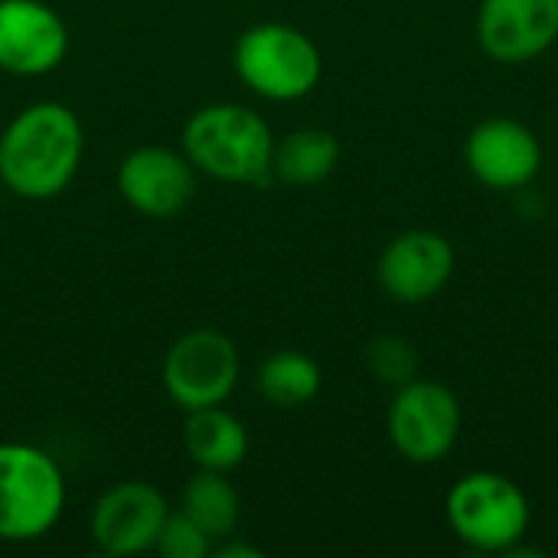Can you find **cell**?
<instances>
[{
  "mask_svg": "<svg viewBox=\"0 0 558 558\" xmlns=\"http://www.w3.org/2000/svg\"><path fill=\"white\" fill-rule=\"evenodd\" d=\"M85 134L62 101H36L0 134V183L23 199H52L78 173Z\"/></svg>",
  "mask_w": 558,
  "mask_h": 558,
  "instance_id": "obj_1",
  "label": "cell"
},
{
  "mask_svg": "<svg viewBox=\"0 0 558 558\" xmlns=\"http://www.w3.org/2000/svg\"><path fill=\"white\" fill-rule=\"evenodd\" d=\"M183 154L196 167L219 183H265L271 177L275 134L268 121L232 101H216L190 114L183 124Z\"/></svg>",
  "mask_w": 558,
  "mask_h": 558,
  "instance_id": "obj_2",
  "label": "cell"
},
{
  "mask_svg": "<svg viewBox=\"0 0 558 558\" xmlns=\"http://www.w3.org/2000/svg\"><path fill=\"white\" fill-rule=\"evenodd\" d=\"M235 75L245 88L268 101H298L311 95L324 75V59L314 39L288 23H255L232 49Z\"/></svg>",
  "mask_w": 558,
  "mask_h": 558,
  "instance_id": "obj_3",
  "label": "cell"
},
{
  "mask_svg": "<svg viewBox=\"0 0 558 558\" xmlns=\"http://www.w3.org/2000/svg\"><path fill=\"white\" fill-rule=\"evenodd\" d=\"M65 510V481L52 454L0 441V543L43 539Z\"/></svg>",
  "mask_w": 558,
  "mask_h": 558,
  "instance_id": "obj_4",
  "label": "cell"
},
{
  "mask_svg": "<svg viewBox=\"0 0 558 558\" xmlns=\"http://www.w3.org/2000/svg\"><path fill=\"white\" fill-rule=\"evenodd\" d=\"M451 533L477 553H504L526 539L533 510L517 481L474 471L461 477L445 500Z\"/></svg>",
  "mask_w": 558,
  "mask_h": 558,
  "instance_id": "obj_5",
  "label": "cell"
},
{
  "mask_svg": "<svg viewBox=\"0 0 558 558\" xmlns=\"http://www.w3.org/2000/svg\"><path fill=\"white\" fill-rule=\"evenodd\" d=\"M239 350L213 327H199L173 340L163 356V389L183 412L226 405L239 386Z\"/></svg>",
  "mask_w": 558,
  "mask_h": 558,
  "instance_id": "obj_6",
  "label": "cell"
},
{
  "mask_svg": "<svg viewBox=\"0 0 558 558\" xmlns=\"http://www.w3.org/2000/svg\"><path fill=\"white\" fill-rule=\"evenodd\" d=\"M389 441L412 464H438L461 438V402L435 379H412L389 405Z\"/></svg>",
  "mask_w": 558,
  "mask_h": 558,
  "instance_id": "obj_7",
  "label": "cell"
},
{
  "mask_svg": "<svg viewBox=\"0 0 558 558\" xmlns=\"http://www.w3.org/2000/svg\"><path fill=\"white\" fill-rule=\"evenodd\" d=\"M170 517L163 494L147 481H121L92 510L88 530L105 556H141L157 546Z\"/></svg>",
  "mask_w": 558,
  "mask_h": 558,
  "instance_id": "obj_8",
  "label": "cell"
},
{
  "mask_svg": "<svg viewBox=\"0 0 558 558\" xmlns=\"http://www.w3.org/2000/svg\"><path fill=\"white\" fill-rule=\"evenodd\" d=\"M464 160L477 183L513 193L530 186L543 170V144L517 118H487L464 141Z\"/></svg>",
  "mask_w": 558,
  "mask_h": 558,
  "instance_id": "obj_9",
  "label": "cell"
},
{
  "mask_svg": "<svg viewBox=\"0 0 558 558\" xmlns=\"http://www.w3.org/2000/svg\"><path fill=\"white\" fill-rule=\"evenodd\" d=\"M558 39V0H481L477 43L504 65H523Z\"/></svg>",
  "mask_w": 558,
  "mask_h": 558,
  "instance_id": "obj_10",
  "label": "cell"
},
{
  "mask_svg": "<svg viewBox=\"0 0 558 558\" xmlns=\"http://www.w3.org/2000/svg\"><path fill=\"white\" fill-rule=\"evenodd\" d=\"M121 199L150 219H170L183 213L196 193V167L183 150L137 147L118 167Z\"/></svg>",
  "mask_w": 558,
  "mask_h": 558,
  "instance_id": "obj_11",
  "label": "cell"
},
{
  "mask_svg": "<svg viewBox=\"0 0 558 558\" xmlns=\"http://www.w3.org/2000/svg\"><path fill=\"white\" fill-rule=\"evenodd\" d=\"M69 52L59 10L43 0H0V69L10 75H46Z\"/></svg>",
  "mask_w": 558,
  "mask_h": 558,
  "instance_id": "obj_12",
  "label": "cell"
},
{
  "mask_svg": "<svg viewBox=\"0 0 558 558\" xmlns=\"http://www.w3.org/2000/svg\"><path fill=\"white\" fill-rule=\"evenodd\" d=\"M376 275L392 301L425 304L451 281L454 248L441 232L409 229L383 248Z\"/></svg>",
  "mask_w": 558,
  "mask_h": 558,
  "instance_id": "obj_13",
  "label": "cell"
},
{
  "mask_svg": "<svg viewBox=\"0 0 558 558\" xmlns=\"http://www.w3.org/2000/svg\"><path fill=\"white\" fill-rule=\"evenodd\" d=\"M183 451L196 468L229 474L248 454V432L222 405L193 409L186 412V425H183Z\"/></svg>",
  "mask_w": 558,
  "mask_h": 558,
  "instance_id": "obj_14",
  "label": "cell"
},
{
  "mask_svg": "<svg viewBox=\"0 0 558 558\" xmlns=\"http://www.w3.org/2000/svg\"><path fill=\"white\" fill-rule=\"evenodd\" d=\"M340 163V141L324 128H298L284 137H275L271 177L291 186L324 183Z\"/></svg>",
  "mask_w": 558,
  "mask_h": 558,
  "instance_id": "obj_15",
  "label": "cell"
},
{
  "mask_svg": "<svg viewBox=\"0 0 558 558\" xmlns=\"http://www.w3.org/2000/svg\"><path fill=\"white\" fill-rule=\"evenodd\" d=\"M239 490L229 484L222 471H203L186 481L180 497V513H186L209 539H226L239 526Z\"/></svg>",
  "mask_w": 558,
  "mask_h": 558,
  "instance_id": "obj_16",
  "label": "cell"
},
{
  "mask_svg": "<svg viewBox=\"0 0 558 558\" xmlns=\"http://www.w3.org/2000/svg\"><path fill=\"white\" fill-rule=\"evenodd\" d=\"M320 366L298 350H278L258 366V392L278 409L307 405L320 392Z\"/></svg>",
  "mask_w": 558,
  "mask_h": 558,
  "instance_id": "obj_17",
  "label": "cell"
},
{
  "mask_svg": "<svg viewBox=\"0 0 558 558\" xmlns=\"http://www.w3.org/2000/svg\"><path fill=\"white\" fill-rule=\"evenodd\" d=\"M366 369L376 383L399 389L418 376V353L405 337L383 333L366 347Z\"/></svg>",
  "mask_w": 558,
  "mask_h": 558,
  "instance_id": "obj_18",
  "label": "cell"
},
{
  "mask_svg": "<svg viewBox=\"0 0 558 558\" xmlns=\"http://www.w3.org/2000/svg\"><path fill=\"white\" fill-rule=\"evenodd\" d=\"M154 549L163 558H203L209 556L213 539L186 513H170Z\"/></svg>",
  "mask_w": 558,
  "mask_h": 558,
  "instance_id": "obj_19",
  "label": "cell"
},
{
  "mask_svg": "<svg viewBox=\"0 0 558 558\" xmlns=\"http://www.w3.org/2000/svg\"><path fill=\"white\" fill-rule=\"evenodd\" d=\"M219 556L222 558H262V553L255 549V546H242V543H232V546H222L219 549Z\"/></svg>",
  "mask_w": 558,
  "mask_h": 558,
  "instance_id": "obj_20",
  "label": "cell"
},
{
  "mask_svg": "<svg viewBox=\"0 0 558 558\" xmlns=\"http://www.w3.org/2000/svg\"><path fill=\"white\" fill-rule=\"evenodd\" d=\"M0 193H3V183H0Z\"/></svg>",
  "mask_w": 558,
  "mask_h": 558,
  "instance_id": "obj_21",
  "label": "cell"
}]
</instances>
